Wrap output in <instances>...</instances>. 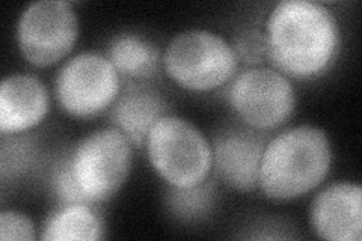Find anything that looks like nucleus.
Listing matches in <instances>:
<instances>
[{
  "label": "nucleus",
  "mask_w": 362,
  "mask_h": 241,
  "mask_svg": "<svg viewBox=\"0 0 362 241\" xmlns=\"http://www.w3.org/2000/svg\"><path fill=\"white\" fill-rule=\"evenodd\" d=\"M35 238V223L28 214L17 210H4L0 213V240L33 241Z\"/></svg>",
  "instance_id": "19"
},
{
  "label": "nucleus",
  "mask_w": 362,
  "mask_h": 241,
  "mask_svg": "<svg viewBox=\"0 0 362 241\" xmlns=\"http://www.w3.org/2000/svg\"><path fill=\"white\" fill-rule=\"evenodd\" d=\"M270 66L294 80H314L331 70L341 49L332 11L313 0H282L266 21Z\"/></svg>",
  "instance_id": "1"
},
{
  "label": "nucleus",
  "mask_w": 362,
  "mask_h": 241,
  "mask_svg": "<svg viewBox=\"0 0 362 241\" xmlns=\"http://www.w3.org/2000/svg\"><path fill=\"white\" fill-rule=\"evenodd\" d=\"M315 235L327 241H361L362 187L356 182H334L315 194L310 206Z\"/></svg>",
  "instance_id": "10"
},
{
  "label": "nucleus",
  "mask_w": 362,
  "mask_h": 241,
  "mask_svg": "<svg viewBox=\"0 0 362 241\" xmlns=\"http://www.w3.org/2000/svg\"><path fill=\"white\" fill-rule=\"evenodd\" d=\"M233 50L240 64L247 66H259L269 61L267 40L263 29L245 28L234 35Z\"/></svg>",
  "instance_id": "18"
},
{
  "label": "nucleus",
  "mask_w": 362,
  "mask_h": 241,
  "mask_svg": "<svg viewBox=\"0 0 362 241\" xmlns=\"http://www.w3.org/2000/svg\"><path fill=\"white\" fill-rule=\"evenodd\" d=\"M231 42L209 29H187L169 41L162 68L175 85L190 93H211L239 73Z\"/></svg>",
  "instance_id": "3"
},
{
  "label": "nucleus",
  "mask_w": 362,
  "mask_h": 241,
  "mask_svg": "<svg viewBox=\"0 0 362 241\" xmlns=\"http://www.w3.org/2000/svg\"><path fill=\"white\" fill-rule=\"evenodd\" d=\"M329 136L311 124L294 125L266 143L258 189L272 201H294L311 193L332 167Z\"/></svg>",
  "instance_id": "2"
},
{
  "label": "nucleus",
  "mask_w": 362,
  "mask_h": 241,
  "mask_svg": "<svg viewBox=\"0 0 362 241\" xmlns=\"http://www.w3.org/2000/svg\"><path fill=\"white\" fill-rule=\"evenodd\" d=\"M106 56L121 77L142 82L160 70L163 53L153 41L138 33L122 32L109 41Z\"/></svg>",
  "instance_id": "13"
},
{
  "label": "nucleus",
  "mask_w": 362,
  "mask_h": 241,
  "mask_svg": "<svg viewBox=\"0 0 362 241\" xmlns=\"http://www.w3.org/2000/svg\"><path fill=\"white\" fill-rule=\"evenodd\" d=\"M145 151L166 186L192 187L211 177L213 154L209 137L194 122L165 114L150 130Z\"/></svg>",
  "instance_id": "4"
},
{
  "label": "nucleus",
  "mask_w": 362,
  "mask_h": 241,
  "mask_svg": "<svg viewBox=\"0 0 362 241\" xmlns=\"http://www.w3.org/2000/svg\"><path fill=\"white\" fill-rule=\"evenodd\" d=\"M38 146L32 136L2 134L0 146V178L4 184L25 177L37 165Z\"/></svg>",
  "instance_id": "16"
},
{
  "label": "nucleus",
  "mask_w": 362,
  "mask_h": 241,
  "mask_svg": "<svg viewBox=\"0 0 362 241\" xmlns=\"http://www.w3.org/2000/svg\"><path fill=\"white\" fill-rule=\"evenodd\" d=\"M110 110L112 127L118 129L133 148H144L154 124L168 114V102L151 88L132 85L121 90Z\"/></svg>",
  "instance_id": "12"
},
{
  "label": "nucleus",
  "mask_w": 362,
  "mask_h": 241,
  "mask_svg": "<svg viewBox=\"0 0 362 241\" xmlns=\"http://www.w3.org/2000/svg\"><path fill=\"white\" fill-rule=\"evenodd\" d=\"M121 94V76L103 53L86 50L65 61L54 77V97L73 118L106 112Z\"/></svg>",
  "instance_id": "7"
},
{
  "label": "nucleus",
  "mask_w": 362,
  "mask_h": 241,
  "mask_svg": "<svg viewBox=\"0 0 362 241\" xmlns=\"http://www.w3.org/2000/svg\"><path fill=\"white\" fill-rule=\"evenodd\" d=\"M226 100L242 124L258 131L282 127L296 110L291 78L274 66H247L226 88Z\"/></svg>",
  "instance_id": "6"
},
{
  "label": "nucleus",
  "mask_w": 362,
  "mask_h": 241,
  "mask_svg": "<svg viewBox=\"0 0 362 241\" xmlns=\"http://www.w3.org/2000/svg\"><path fill=\"white\" fill-rule=\"evenodd\" d=\"M17 47L37 68L59 64L73 52L78 40V17L66 0H38L18 17Z\"/></svg>",
  "instance_id": "8"
},
{
  "label": "nucleus",
  "mask_w": 362,
  "mask_h": 241,
  "mask_svg": "<svg viewBox=\"0 0 362 241\" xmlns=\"http://www.w3.org/2000/svg\"><path fill=\"white\" fill-rule=\"evenodd\" d=\"M50 94L42 80L32 74H9L0 83V134H23L45 119Z\"/></svg>",
  "instance_id": "11"
},
{
  "label": "nucleus",
  "mask_w": 362,
  "mask_h": 241,
  "mask_svg": "<svg viewBox=\"0 0 362 241\" xmlns=\"http://www.w3.org/2000/svg\"><path fill=\"white\" fill-rule=\"evenodd\" d=\"M269 137L247 125H225L211 137L213 170L219 182L228 189L251 193L258 189L259 167Z\"/></svg>",
  "instance_id": "9"
},
{
  "label": "nucleus",
  "mask_w": 362,
  "mask_h": 241,
  "mask_svg": "<svg viewBox=\"0 0 362 241\" xmlns=\"http://www.w3.org/2000/svg\"><path fill=\"white\" fill-rule=\"evenodd\" d=\"M49 184L53 198L59 205L88 204L74 178L70 151L62 153L52 165L49 174Z\"/></svg>",
  "instance_id": "17"
},
{
  "label": "nucleus",
  "mask_w": 362,
  "mask_h": 241,
  "mask_svg": "<svg viewBox=\"0 0 362 241\" xmlns=\"http://www.w3.org/2000/svg\"><path fill=\"white\" fill-rule=\"evenodd\" d=\"M105 222L95 205H59L45 219L40 238L42 241H97L105 238Z\"/></svg>",
  "instance_id": "14"
},
{
  "label": "nucleus",
  "mask_w": 362,
  "mask_h": 241,
  "mask_svg": "<svg viewBox=\"0 0 362 241\" xmlns=\"http://www.w3.org/2000/svg\"><path fill=\"white\" fill-rule=\"evenodd\" d=\"M74 178L88 204L109 202L126 184L133 160L132 142L115 127L86 134L70 151Z\"/></svg>",
  "instance_id": "5"
},
{
  "label": "nucleus",
  "mask_w": 362,
  "mask_h": 241,
  "mask_svg": "<svg viewBox=\"0 0 362 241\" xmlns=\"http://www.w3.org/2000/svg\"><path fill=\"white\" fill-rule=\"evenodd\" d=\"M168 213L181 223H198L206 221L218 204L216 181L206 180L192 187H171L165 190Z\"/></svg>",
  "instance_id": "15"
}]
</instances>
